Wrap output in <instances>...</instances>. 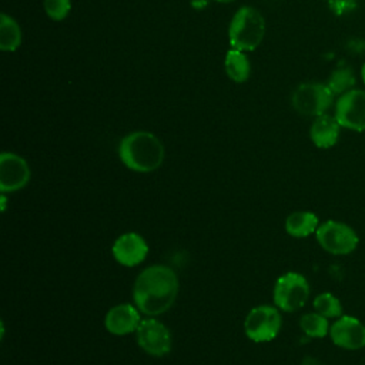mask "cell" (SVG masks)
Here are the masks:
<instances>
[{"instance_id":"6da1fadb","label":"cell","mask_w":365,"mask_h":365,"mask_svg":"<svg viewBox=\"0 0 365 365\" xmlns=\"http://www.w3.org/2000/svg\"><path fill=\"white\" fill-rule=\"evenodd\" d=\"M178 294L175 272L161 264L144 268L133 285V301L141 314L157 317L171 308Z\"/></svg>"},{"instance_id":"7a4b0ae2","label":"cell","mask_w":365,"mask_h":365,"mask_svg":"<svg viewBox=\"0 0 365 365\" xmlns=\"http://www.w3.org/2000/svg\"><path fill=\"white\" fill-rule=\"evenodd\" d=\"M121 163L135 173H151L164 161L163 143L150 131H133L118 145Z\"/></svg>"},{"instance_id":"3957f363","label":"cell","mask_w":365,"mask_h":365,"mask_svg":"<svg viewBox=\"0 0 365 365\" xmlns=\"http://www.w3.org/2000/svg\"><path fill=\"white\" fill-rule=\"evenodd\" d=\"M264 34L265 20L257 9L242 6L235 11L228 27V40L231 48L252 51L261 44Z\"/></svg>"},{"instance_id":"277c9868","label":"cell","mask_w":365,"mask_h":365,"mask_svg":"<svg viewBox=\"0 0 365 365\" xmlns=\"http://www.w3.org/2000/svg\"><path fill=\"white\" fill-rule=\"evenodd\" d=\"M309 284L299 272H285L277 278L272 298L274 305L284 312H295L301 309L309 298Z\"/></svg>"},{"instance_id":"5b68a950","label":"cell","mask_w":365,"mask_h":365,"mask_svg":"<svg viewBox=\"0 0 365 365\" xmlns=\"http://www.w3.org/2000/svg\"><path fill=\"white\" fill-rule=\"evenodd\" d=\"M319 247L332 255H348L358 247L359 237L356 231L346 222L327 220L319 224L315 231Z\"/></svg>"},{"instance_id":"8992f818","label":"cell","mask_w":365,"mask_h":365,"mask_svg":"<svg viewBox=\"0 0 365 365\" xmlns=\"http://www.w3.org/2000/svg\"><path fill=\"white\" fill-rule=\"evenodd\" d=\"M282 317L274 305H258L252 308L244 319V332L248 339L257 344L269 342L281 331Z\"/></svg>"},{"instance_id":"52a82bcc","label":"cell","mask_w":365,"mask_h":365,"mask_svg":"<svg viewBox=\"0 0 365 365\" xmlns=\"http://www.w3.org/2000/svg\"><path fill=\"white\" fill-rule=\"evenodd\" d=\"M335 94L324 83H302L291 96V104L297 113L307 117H318L327 113Z\"/></svg>"},{"instance_id":"ba28073f","label":"cell","mask_w":365,"mask_h":365,"mask_svg":"<svg viewBox=\"0 0 365 365\" xmlns=\"http://www.w3.org/2000/svg\"><path fill=\"white\" fill-rule=\"evenodd\" d=\"M135 339L138 346L151 356H164L171 351V332L155 317L141 319L135 331Z\"/></svg>"},{"instance_id":"9c48e42d","label":"cell","mask_w":365,"mask_h":365,"mask_svg":"<svg viewBox=\"0 0 365 365\" xmlns=\"http://www.w3.org/2000/svg\"><path fill=\"white\" fill-rule=\"evenodd\" d=\"M335 118L342 128L365 131V91L351 88L341 94L335 104Z\"/></svg>"},{"instance_id":"30bf717a","label":"cell","mask_w":365,"mask_h":365,"mask_svg":"<svg viewBox=\"0 0 365 365\" xmlns=\"http://www.w3.org/2000/svg\"><path fill=\"white\" fill-rule=\"evenodd\" d=\"M334 345L346 351L365 348V324L352 315H341L329 327Z\"/></svg>"},{"instance_id":"8fae6325","label":"cell","mask_w":365,"mask_h":365,"mask_svg":"<svg viewBox=\"0 0 365 365\" xmlns=\"http://www.w3.org/2000/svg\"><path fill=\"white\" fill-rule=\"evenodd\" d=\"M29 180L30 167L23 157L9 151L0 154V191L3 194L24 188Z\"/></svg>"},{"instance_id":"7c38bea8","label":"cell","mask_w":365,"mask_h":365,"mask_svg":"<svg viewBox=\"0 0 365 365\" xmlns=\"http://www.w3.org/2000/svg\"><path fill=\"white\" fill-rule=\"evenodd\" d=\"M111 254L120 265L135 267L145 259L148 244L138 232H124L113 242Z\"/></svg>"},{"instance_id":"4fadbf2b","label":"cell","mask_w":365,"mask_h":365,"mask_svg":"<svg viewBox=\"0 0 365 365\" xmlns=\"http://www.w3.org/2000/svg\"><path fill=\"white\" fill-rule=\"evenodd\" d=\"M140 322V309L133 304L114 305L107 311L104 318L106 329L118 336L135 332Z\"/></svg>"},{"instance_id":"5bb4252c","label":"cell","mask_w":365,"mask_h":365,"mask_svg":"<svg viewBox=\"0 0 365 365\" xmlns=\"http://www.w3.org/2000/svg\"><path fill=\"white\" fill-rule=\"evenodd\" d=\"M341 125L336 121L335 115L322 114L315 117L309 128V138L318 148H331L336 144L339 138Z\"/></svg>"},{"instance_id":"9a60e30c","label":"cell","mask_w":365,"mask_h":365,"mask_svg":"<svg viewBox=\"0 0 365 365\" xmlns=\"http://www.w3.org/2000/svg\"><path fill=\"white\" fill-rule=\"evenodd\" d=\"M317 214L311 211H294L285 218V231L294 238H307L319 227Z\"/></svg>"},{"instance_id":"2e32d148","label":"cell","mask_w":365,"mask_h":365,"mask_svg":"<svg viewBox=\"0 0 365 365\" xmlns=\"http://www.w3.org/2000/svg\"><path fill=\"white\" fill-rule=\"evenodd\" d=\"M224 68L227 76L235 83H244L248 80L251 73V64L244 51L231 48L227 51L224 58Z\"/></svg>"},{"instance_id":"e0dca14e","label":"cell","mask_w":365,"mask_h":365,"mask_svg":"<svg viewBox=\"0 0 365 365\" xmlns=\"http://www.w3.org/2000/svg\"><path fill=\"white\" fill-rule=\"evenodd\" d=\"M21 44V29L19 23L9 14L0 16V48L3 51H14Z\"/></svg>"},{"instance_id":"ac0fdd59","label":"cell","mask_w":365,"mask_h":365,"mask_svg":"<svg viewBox=\"0 0 365 365\" xmlns=\"http://www.w3.org/2000/svg\"><path fill=\"white\" fill-rule=\"evenodd\" d=\"M329 327L331 324L328 322V318L318 314L317 311L307 312L299 318V328L309 338L321 339L329 335Z\"/></svg>"},{"instance_id":"d6986e66","label":"cell","mask_w":365,"mask_h":365,"mask_svg":"<svg viewBox=\"0 0 365 365\" xmlns=\"http://www.w3.org/2000/svg\"><path fill=\"white\" fill-rule=\"evenodd\" d=\"M312 307H314V311H317L318 314L324 315L328 319H331V318L336 319L341 315H344V309H342V304H341L339 298H336L331 292L318 294L314 298Z\"/></svg>"},{"instance_id":"ffe728a7","label":"cell","mask_w":365,"mask_h":365,"mask_svg":"<svg viewBox=\"0 0 365 365\" xmlns=\"http://www.w3.org/2000/svg\"><path fill=\"white\" fill-rule=\"evenodd\" d=\"M329 90L336 96V94H344L348 90H351L355 84V76L351 68H336L331 73L328 81L325 83Z\"/></svg>"},{"instance_id":"44dd1931","label":"cell","mask_w":365,"mask_h":365,"mask_svg":"<svg viewBox=\"0 0 365 365\" xmlns=\"http://www.w3.org/2000/svg\"><path fill=\"white\" fill-rule=\"evenodd\" d=\"M44 10L51 20H64L71 10V0H44Z\"/></svg>"},{"instance_id":"7402d4cb","label":"cell","mask_w":365,"mask_h":365,"mask_svg":"<svg viewBox=\"0 0 365 365\" xmlns=\"http://www.w3.org/2000/svg\"><path fill=\"white\" fill-rule=\"evenodd\" d=\"M328 4H329V9L338 16L346 14L356 7L355 0H328Z\"/></svg>"},{"instance_id":"603a6c76","label":"cell","mask_w":365,"mask_h":365,"mask_svg":"<svg viewBox=\"0 0 365 365\" xmlns=\"http://www.w3.org/2000/svg\"><path fill=\"white\" fill-rule=\"evenodd\" d=\"M208 4V0H191V6L195 9H204Z\"/></svg>"},{"instance_id":"cb8c5ba5","label":"cell","mask_w":365,"mask_h":365,"mask_svg":"<svg viewBox=\"0 0 365 365\" xmlns=\"http://www.w3.org/2000/svg\"><path fill=\"white\" fill-rule=\"evenodd\" d=\"M361 77H362V81H364V84H365V63H364V66H362V68H361Z\"/></svg>"},{"instance_id":"d4e9b609","label":"cell","mask_w":365,"mask_h":365,"mask_svg":"<svg viewBox=\"0 0 365 365\" xmlns=\"http://www.w3.org/2000/svg\"><path fill=\"white\" fill-rule=\"evenodd\" d=\"M217 3H232V1H237V0H214Z\"/></svg>"}]
</instances>
